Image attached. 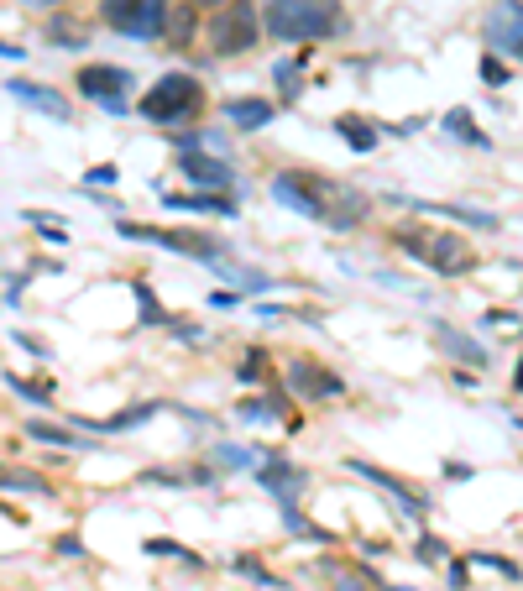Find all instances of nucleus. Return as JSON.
I'll use <instances>...</instances> for the list:
<instances>
[{"mask_svg": "<svg viewBox=\"0 0 523 591\" xmlns=\"http://www.w3.org/2000/svg\"><path fill=\"white\" fill-rule=\"evenodd\" d=\"M272 199L304 220L330 225V231H356V225H367V215H372V199L356 184H346V178H335V173H320V168L272 173Z\"/></svg>", "mask_w": 523, "mask_h": 591, "instance_id": "obj_1", "label": "nucleus"}, {"mask_svg": "<svg viewBox=\"0 0 523 591\" xmlns=\"http://www.w3.org/2000/svg\"><path fill=\"white\" fill-rule=\"evenodd\" d=\"M168 403H157V398H142V403H131L121 408V414H110V419H79V435L89 429V435H126V429H142L147 419H157Z\"/></svg>", "mask_w": 523, "mask_h": 591, "instance_id": "obj_17", "label": "nucleus"}, {"mask_svg": "<svg viewBox=\"0 0 523 591\" xmlns=\"http://www.w3.org/2000/svg\"><path fill=\"white\" fill-rule=\"evenodd\" d=\"M204 105H210V89H204L194 74H184V68H173V74L152 79V89H142V100H136V116L168 136L173 126L199 121Z\"/></svg>", "mask_w": 523, "mask_h": 591, "instance_id": "obj_4", "label": "nucleus"}, {"mask_svg": "<svg viewBox=\"0 0 523 591\" xmlns=\"http://www.w3.org/2000/svg\"><path fill=\"white\" fill-rule=\"evenodd\" d=\"M482 79H487L492 89H503V84H508L513 74H508V63L497 58V53H482Z\"/></svg>", "mask_w": 523, "mask_h": 591, "instance_id": "obj_34", "label": "nucleus"}, {"mask_svg": "<svg viewBox=\"0 0 523 591\" xmlns=\"http://www.w3.org/2000/svg\"><path fill=\"white\" fill-rule=\"evenodd\" d=\"M116 178H121V168H116V163H95V168L84 173V184H95V189H110V184H116Z\"/></svg>", "mask_w": 523, "mask_h": 591, "instance_id": "obj_37", "label": "nucleus"}, {"mask_svg": "<svg viewBox=\"0 0 523 591\" xmlns=\"http://www.w3.org/2000/svg\"><path fill=\"white\" fill-rule=\"evenodd\" d=\"M513 393H523V356H518V367H513Z\"/></svg>", "mask_w": 523, "mask_h": 591, "instance_id": "obj_44", "label": "nucleus"}, {"mask_svg": "<svg viewBox=\"0 0 523 591\" xmlns=\"http://www.w3.org/2000/svg\"><path fill=\"white\" fill-rule=\"evenodd\" d=\"M157 194H163L168 210H204V215H220V220H236V194H168L163 184H157Z\"/></svg>", "mask_w": 523, "mask_h": 591, "instance_id": "obj_20", "label": "nucleus"}, {"mask_svg": "<svg viewBox=\"0 0 523 591\" xmlns=\"http://www.w3.org/2000/svg\"><path fill=\"white\" fill-rule=\"evenodd\" d=\"M435 335H440V351H445V356H456V361H466V372H476V367H487V346H476V340H471V335H461L456 325H440Z\"/></svg>", "mask_w": 523, "mask_h": 591, "instance_id": "obj_22", "label": "nucleus"}, {"mask_svg": "<svg viewBox=\"0 0 523 591\" xmlns=\"http://www.w3.org/2000/svg\"><path fill=\"white\" fill-rule=\"evenodd\" d=\"M204 42L215 58H241L262 42V6L257 0H225L220 11H210L204 21Z\"/></svg>", "mask_w": 523, "mask_h": 591, "instance_id": "obj_5", "label": "nucleus"}, {"mask_svg": "<svg viewBox=\"0 0 523 591\" xmlns=\"http://www.w3.org/2000/svg\"><path fill=\"white\" fill-rule=\"evenodd\" d=\"M194 27H199V11L194 6H173V0H168V21H163L168 53H184L189 42H194Z\"/></svg>", "mask_w": 523, "mask_h": 591, "instance_id": "obj_21", "label": "nucleus"}, {"mask_svg": "<svg viewBox=\"0 0 523 591\" xmlns=\"http://www.w3.org/2000/svg\"><path fill=\"white\" fill-rule=\"evenodd\" d=\"M42 37H48V48L58 53H84L89 48V21L79 11H48V21H42Z\"/></svg>", "mask_w": 523, "mask_h": 591, "instance_id": "obj_16", "label": "nucleus"}, {"mask_svg": "<svg viewBox=\"0 0 523 591\" xmlns=\"http://www.w3.org/2000/svg\"><path fill=\"white\" fill-rule=\"evenodd\" d=\"M0 487L6 492H42V497H53V482L42 471H21V466H0Z\"/></svg>", "mask_w": 523, "mask_h": 591, "instance_id": "obj_26", "label": "nucleus"}, {"mask_svg": "<svg viewBox=\"0 0 523 591\" xmlns=\"http://www.w3.org/2000/svg\"><path fill=\"white\" fill-rule=\"evenodd\" d=\"M178 173L204 194H231L236 189V168L215 152H178Z\"/></svg>", "mask_w": 523, "mask_h": 591, "instance_id": "obj_14", "label": "nucleus"}, {"mask_svg": "<svg viewBox=\"0 0 523 591\" xmlns=\"http://www.w3.org/2000/svg\"><path fill=\"white\" fill-rule=\"evenodd\" d=\"M236 419L241 424H278V429H288V435H299V429H304V414H299V408H293V398L278 388V382H272V388L267 393H246L241 403H236Z\"/></svg>", "mask_w": 523, "mask_h": 591, "instance_id": "obj_10", "label": "nucleus"}, {"mask_svg": "<svg viewBox=\"0 0 523 591\" xmlns=\"http://www.w3.org/2000/svg\"><path fill=\"white\" fill-rule=\"evenodd\" d=\"M0 58H6V63H21V58H27V48H16V42L0 37Z\"/></svg>", "mask_w": 523, "mask_h": 591, "instance_id": "obj_40", "label": "nucleus"}, {"mask_svg": "<svg viewBox=\"0 0 523 591\" xmlns=\"http://www.w3.org/2000/svg\"><path fill=\"white\" fill-rule=\"evenodd\" d=\"M0 89H6V95L16 100V105H27V110H37V116H48V121H74V100H68V95H58V89L53 84H37V79H6V84H0Z\"/></svg>", "mask_w": 523, "mask_h": 591, "instance_id": "obj_13", "label": "nucleus"}, {"mask_svg": "<svg viewBox=\"0 0 523 591\" xmlns=\"http://www.w3.org/2000/svg\"><path fill=\"white\" fill-rule=\"evenodd\" d=\"M74 89L89 100V105H100L105 116H126L131 110V89H136V74L121 63H79V74H74Z\"/></svg>", "mask_w": 523, "mask_h": 591, "instance_id": "obj_7", "label": "nucleus"}, {"mask_svg": "<svg viewBox=\"0 0 523 591\" xmlns=\"http://www.w3.org/2000/svg\"><path fill=\"white\" fill-rule=\"evenodd\" d=\"M21 6H37V11H42V6H48V11H63V6H68V0H21Z\"/></svg>", "mask_w": 523, "mask_h": 591, "instance_id": "obj_43", "label": "nucleus"}, {"mask_svg": "<svg viewBox=\"0 0 523 591\" xmlns=\"http://www.w3.org/2000/svg\"><path fill=\"white\" fill-rule=\"evenodd\" d=\"M0 382H6V388H11L16 398H27V403H42V408H48V403L58 398V388H53L48 377H16V372H6Z\"/></svg>", "mask_w": 523, "mask_h": 591, "instance_id": "obj_24", "label": "nucleus"}, {"mask_svg": "<svg viewBox=\"0 0 523 591\" xmlns=\"http://www.w3.org/2000/svg\"><path fill=\"white\" fill-rule=\"evenodd\" d=\"M325 571H330V591H367V581H356L346 565H335V560H325Z\"/></svg>", "mask_w": 523, "mask_h": 591, "instance_id": "obj_35", "label": "nucleus"}, {"mask_svg": "<svg viewBox=\"0 0 523 591\" xmlns=\"http://www.w3.org/2000/svg\"><path fill=\"white\" fill-rule=\"evenodd\" d=\"M252 476H257V487H267L272 497H278V508L299 503V492L309 487V471L304 466H288L283 456H267L262 466H252Z\"/></svg>", "mask_w": 523, "mask_h": 591, "instance_id": "obj_15", "label": "nucleus"}, {"mask_svg": "<svg viewBox=\"0 0 523 591\" xmlns=\"http://www.w3.org/2000/svg\"><path fill=\"white\" fill-rule=\"evenodd\" d=\"M445 571H450V586L466 591V565H461V560H445Z\"/></svg>", "mask_w": 523, "mask_h": 591, "instance_id": "obj_39", "label": "nucleus"}, {"mask_svg": "<svg viewBox=\"0 0 523 591\" xmlns=\"http://www.w3.org/2000/svg\"><path fill=\"white\" fill-rule=\"evenodd\" d=\"M262 32L278 42H325L346 32V11L340 0H267L262 6Z\"/></svg>", "mask_w": 523, "mask_h": 591, "instance_id": "obj_3", "label": "nucleus"}, {"mask_svg": "<svg viewBox=\"0 0 523 591\" xmlns=\"http://www.w3.org/2000/svg\"><path fill=\"white\" fill-rule=\"evenodd\" d=\"M272 356L262 351V346H252V351H246L241 356V382H257V388H272Z\"/></svg>", "mask_w": 523, "mask_h": 591, "instance_id": "obj_29", "label": "nucleus"}, {"mask_svg": "<svg viewBox=\"0 0 523 591\" xmlns=\"http://www.w3.org/2000/svg\"><path fill=\"white\" fill-rule=\"evenodd\" d=\"M283 529H288V534H299V539H309V544H330V529L309 524L299 503H288V508H283Z\"/></svg>", "mask_w": 523, "mask_h": 591, "instance_id": "obj_27", "label": "nucleus"}, {"mask_svg": "<svg viewBox=\"0 0 523 591\" xmlns=\"http://www.w3.org/2000/svg\"><path fill=\"white\" fill-rule=\"evenodd\" d=\"M414 560H424V565H445V560H450V544H445L440 534H419Z\"/></svg>", "mask_w": 523, "mask_h": 591, "instance_id": "obj_30", "label": "nucleus"}, {"mask_svg": "<svg viewBox=\"0 0 523 591\" xmlns=\"http://www.w3.org/2000/svg\"><path fill=\"white\" fill-rule=\"evenodd\" d=\"M356 476H361V482H372V487H382V492H388L393 497V503L408 513V518H419V524H424V518H429V508H435V503H429V492L419 487V482H408V476H393V471H382V466H372V461H346Z\"/></svg>", "mask_w": 523, "mask_h": 591, "instance_id": "obj_11", "label": "nucleus"}, {"mask_svg": "<svg viewBox=\"0 0 523 591\" xmlns=\"http://www.w3.org/2000/svg\"><path fill=\"white\" fill-rule=\"evenodd\" d=\"M236 571H241V576H252V581H262V586H283V581L272 576V571H267V565H262L257 555H236Z\"/></svg>", "mask_w": 523, "mask_h": 591, "instance_id": "obj_33", "label": "nucleus"}, {"mask_svg": "<svg viewBox=\"0 0 523 591\" xmlns=\"http://www.w3.org/2000/svg\"><path fill=\"white\" fill-rule=\"evenodd\" d=\"M131 293H136V304H142V325H168V309L157 304V293L147 278H131Z\"/></svg>", "mask_w": 523, "mask_h": 591, "instance_id": "obj_28", "label": "nucleus"}, {"mask_svg": "<svg viewBox=\"0 0 523 591\" xmlns=\"http://www.w3.org/2000/svg\"><path fill=\"white\" fill-rule=\"evenodd\" d=\"M272 116H278V105L272 100H262V95H246V100H225V121H231L236 131H262V126H272Z\"/></svg>", "mask_w": 523, "mask_h": 591, "instance_id": "obj_19", "label": "nucleus"}, {"mask_svg": "<svg viewBox=\"0 0 523 591\" xmlns=\"http://www.w3.org/2000/svg\"><path fill=\"white\" fill-rule=\"evenodd\" d=\"M215 461H220L225 471H252L257 450H246V445H215Z\"/></svg>", "mask_w": 523, "mask_h": 591, "instance_id": "obj_31", "label": "nucleus"}, {"mask_svg": "<svg viewBox=\"0 0 523 591\" xmlns=\"http://www.w3.org/2000/svg\"><path fill=\"white\" fill-rule=\"evenodd\" d=\"M482 37H487V53L497 58H523V0H497V6L482 16Z\"/></svg>", "mask_w": 523, "mask_h": 591, "instance_id": "obj_12", "label": "nucleus"}, {"mask_svg": "<svg viewBox=\"0 0 523 591\" xmlns=\"http://www.w3.org/2000/svg\"><path fill=\"white\" fill-rule=\"evenodd\" d=\"M210 304H215V309H236V304H241V293H231V288H215V293H210Z\"/></svg>", "mask_w": 523, "mask_h": 591, "instance_id": "obj_38", "label": "nucleus"}, {"mask_svg": "<svg viewBox=\"0 0 523 591\" xmlns=\"http://www.w3.org/2000/svg\"><path fill=\"white\" fill-rule=\"evenodd\" d=\"M116 231L126 241H147V246H163V252L173 257H189V262H204V267H215L225 257V246L210 236V231H189V225H131V220H116Z\"/></svg>", "mask_w": 523, "mask_h": 591, "instance_id": "obj_6", "label": "nucleus"}, {"mask_svg": "<svg viewBox=\"0 0 523 591\" xmlns=\"http://www.w3.org/2000/svg\"><path fill=\"white\" fill-rule=\"evenodd\" d=\"M450 136H456V142H466V147H476V152H492V136L482 131V126H476V116H471V110H445V121H440Z\"/></svg>", "mask_w": 523, "mask_h": 591, "instance_id": "obj_23", "label": "nucleus"}, {"mask_svg": "<svg viewBox=\"0 0 523 591\" xmlns=\"http://www.w3.org/2000/svg\"><path fill=\"white\" fill-rule=\"evenodd\" d=\"M147 555H157V560H189V565H199V560L184 550V544H178V539H147Z\"/></svg>", "mask_w": 523, "mask_h": 591, "instance_id": "obj_32", "label": "nucleus"}, {"mask_svg": "<svg viewBox=\"0 0 523 591\" xmlns=\"http://www.w3.org/2000/svg\"><path fill=\"white\" fill-rule=\"evenodd\" d=\"M100 16L110 32H121L131 42H157L168 21V0H100Z\"/></svg>", "mask_w": 523, "mask_h": 591, "instance_id": "obj_8", "label": "nucleus"}, {"mask_svg": "<svg viewBox=\"0 0 523 591\" xmlns=\"http://www.w3.org/2000/svg\"><path fill=\"white\" fill-rule=\"evenodd\" d=\"M58 555L74 560V555H84V550H79V539H74V534H63V539H58Z\"/></svg>", "mask_w": 523, "mask_h": 591, "instance_id": "obj_41", "label": "nucleus"}, {"mask_svg": "<svg viewBox=\"0 0 523 591\" xmlns=\"http://www.w3.org/2000/svg\"><path fill=\"white\" fill-rule=\"evenodd\" d=\"M189 6H194V11H204V6H215V11H220V6H225V0H189Z\"/></svg>", "mask_w": 523, "mask_h": 591, "instance_id": "obj_45", "label": "nucleus"}, {"mask_svg": "<svg viewBox=\"0 0 523 591\" xmlns=\"http://www.w3.org/2000/svg\"><path fill=\"white\" fill-rule=\"evenodd\" d=\"M393 241H398V252H408V262L429 267L435 278H466V272L482 267V257L471 252V241L461 231H440V225L408 220L393 231Z\"/></svg>", "mask_w": 523, "mask_h": 591, "instance_id": "obj_2", "label": "nucleus"}, {"mask_svg": "<svg viewBox=\"0 0 523 591\" xmlns=\"http://www.w3.org/2000/svg\"><path fill=\"white\" fill-rule=\"evenodd\" d=\"M283 393L304 398V403H330V398L346 393V377H340L335 367H325V361H314V356H288Z\"/></svg>", "mask_w": 523, "mask_h": 591, "instance_id": "obj_9", "label": "nucleus"}, {"mask_svg": "<svg viewBox=\"0 0 523 591\" xmlns=\"http://www.w3.org/2000/svg\"><path fill=\"white\" fill-rule=\"evenodd\" d=\"M471 565H487V571H503L508 581H518V576H523L513 560H503V555H487V550H476V555H471Z\"/></svg>", "mask_w": 523, "mask_h": 591, "instance_id": "obj_36", "label": "nucleus"}, {"mask_svg": "<svg viewBox=\"0 0 523 591\" xmlns=\"http://www.w3.org/2000/svg\"><path fill=\"white\" fill-rule=\"evenodd\" d=\"M27 435L42 440V445H58V450H79V445H84L79 429H63V424H53V419H32V424H27Z\"/></svg>", "mask_w": 523, "mask_h": 591, "instance_id": "obj_25", "label": "nucleus"}, {"mask_svg": "<svg viewBox=\"0 0 523 591\" xmlns=\"http://www.w3.org/2000/svg\"><path fill=\"white\" fill-rule=\"evenodd\" d=\"M445 476H450V482H466L471 466H466V461H450V466H445Z\"/></svg>", "mask_w": 523, "mask_h": 591, "instance_id": "obj_42", "label": "nucleus"}, {"mask_svg": "<svg viewBox=\"0 0 523 591\" xmlns=\"http://www.w3.org/2000/svg\"><path fill=\"white\" fill-rule=\"evenodd\" d=\"M330 126H335V136H340L351 152H377V142H382V126H377L372 116H356V110H340Z\"/></svg>", "mask_w": 523, "mask_h": 591, "instance_id": "obj_18", "label": "nucleus"}]
</instances>
